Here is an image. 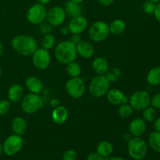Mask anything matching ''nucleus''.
<instances>
[{
  "label": "nucleus",
  "instance_id": "26",
  "mask_svg": "<svg viewBox=\"0 0 160 160\" xmlns=\"http://www.w3.org/2000/svg\"><path fill=\"white\" fill-rule=\"evenodd\" d=\"M148 143L152 149L156 152L160 153V132L159 131H152L150 133L148 137Z\"/></svg>",
  "mask_w": 160,
  "mask_h": 160
},
{
  "label": "nucleus",
  "instance_id": "18",
  "mask_svg": "<svg viewBox=\"0 0 160 160\" xmlns=\"http://www.w3.org/2000/svg\"><path fill=\"white\" fill-rule=\"evenodd\" d=\"M69 117V112L65 106H59L54 108L52 112V120L58 125L63 124L67 122Z\"/></svg>",
  "mask_w": 160,
  "mask_h": 160
},
{
  "label": "nucleus",
  "instance_id": "8",
  "mask_svg": "<svg viewBox=\"0 0 160 160\" xmlns=\"http://www.w3.org/2000/svg\"><path fill=\"white\" fill-rule=\"evenodd\" d=\"M47 12L48 10L45 5L36 3L31 6L27 11V20L32 24H40L46 20Z\"/></svg>",
  "mask_w": 160,
  "mask_h": 160
},
{
  "label": "nucleus",
  "instance_id": "35",
  "mask_svg": "<svg viewBox=\"0 0 160 160\" xmlns=\"http://www.w3.org/2000/svg\"><path fill=\"white\" fill-rule=\"evenodd\" d=\"M52 25H50L48 23H42L39 24V32L41 34H43L44 35L47 34H50V32L52 31Z\"/></svg>",
  "mask_w": 160,
  "mask_h": 160
},
{
  "label": "nucleus",
  "instance_id": "25",
  "mask_svg": "<svg viewBox=\"0 0 160 160\" xmlns=\"http://www.w3.org/2000/svg\"><path fill=\"white\" fill-rule=\"evenodd\" d=\"M109 27L111 34L119 35L124 32L126 29V23L121 19H116L110 23V25H109Z\"/></svg>",
  "mask_w": 160,
  "mask_h": 160
},
{
  "label": "nucleus",
  "instance_id": "39",
  "mask_svg": "<svg viewBox=\"0 0 160 160\" xmlns=\"http://www.w3.org/2000/svg\"><path fill=\"white\" fill-rule=\"evenodd\" d=\"M81 40H82V38H81V37L80 36V34H72L71 38H70V41H71L73 44H75V45H77V44Z\"/></svg>",
  "mask_w": 160,
  "mask_h": 160
},
{
  "label": "nucleus",
  "instance_id": "43",
  "mask_svg": "<svg viewBox=\"0 0 160 160\" xmlns=\"http://www.w3.org/2000/svg\"><path fill=\"white\" fill-rule=\"evenodd\" d=\"M132 138H133L132 135H131V134L130 132L125 133V134H123V140H124L125 142H128L129 141H131Z\"/></svg>",
  "mask_w": 160,
  "mask_h": 160
},
{
  "label": "nucleus",
  "instance_id": "37",
  "mask_svg": "<svg viewBox=\"0 0 160 160\" xmlns=\"http://www.w3.org/2000/svg\"><path fill=\"white\" fill-rule=\"evenodd\" d=\"M87 160H105V158L97 152H92L88 155Z\"/></svg>",
  "mask_w": 160,
  "mask_h": 160
},
{
  "label": "nucleus",
  "instance_id": "6",
  "mask_svg": "<svg viewBox=\"0 0 160 160\" xmlns=\"http://www.w3.org/2000/svg\"><path fill=\"white\" fill-rule=\"evenodd\" d=\"M109 24L104 21L95 22L88 30L89 38L95 42H103L109 37Z\"/></svg>",
  "mask_w": 160,
  "mask_h": 160
},
{
  "label": "nucleus",
  "instance_id": "19",
  "mask_svg": "<svg viewBox=\"0 0 160 160\" xmlns=\"http://www.w3.org/2000/svg\"><path fill=\"white\" fill-rule=\"evenodd\" d=\"M25 85L31 93L39 94L43 89V84L42 81L35 76L28 77L25 80Z\"/></svg>",
  "mask_w": 160,
  "mask_h": 160
},
{
  "label": "nucleus",
  "instance_id": "46",
  "mask_svg": "<svg viewBox=\"0 0 160 160\" xmlns=\"http://www.w3.org/2000/svg\"><path fill=\"white\" fill-rule=\"evenodd\" d=\"M3 50H4V47H3L2 43L0 42V56H1L2 54L3 53Z\"/></svg>",
  "mask_w": 160,
  "mask_h": 160
},
{
  "label": "nucleus",
  "instance_id": "36",
  "mask_svg": "<svg viewBox=\"0 0 160 160\" xmlns=\"http://www.w3.org/2000/svg\"><path fill=\"white\" fill-rule=\"evenodd\" d=\"M151 103L152 107L155 109H160V93L155 95L152 98H151Z\"/></svg>",
  "mask_w": 160,
  "mask_h": 160
},
{
  "label": "nucleus",
  "instance_id": "41",
  "mask_svg": "<svg viewBox=\"0 0 160 160\" xmlns=\"http://www.w3.org/2000/svg\"><path fill=\"white\" fill-rule=\"evenodd\" d=\"M50 106L54 109V108L58 107L59 106H60V101L58 98H52V99L50 100Z\"/></svg>",
  "mask_w": 160,
  "mask_h": 160
},
{
  "label": "nucleus",
  "instance_id": "10",
  "mask_svg": "<svg viewBox=\"0 0 160 160\" xmlns=\"http://www.w3.org/2000/svg\"><path fill=\"white\" fill-rule=\"evenodd\" d=\"M23 145V140L21 136L15 134H11L3 142V152L8 156H15L21 150Z\"/></svg>",
  "mask_w": 160,
  "mask_h": 160
},
{
  "label": "nucleus",
  "instance_id": "2",
  "mask_svg": "<svg viewBox=\"0 0 160 160\" xmlns=\"http://www.w3.org/2000/svg\"><path fill=\"white\" fill-rule=\"evenodd\" d=\"M54 54L56 60L59 63L67 65L76 59L78 56L76 45L70 40L62 41L55 47Z\"/></svg>",
  "mask_w": 160,
  "mask_h": 160
},
{
  "label": "nucleus",
  "instance_id": "14",
  "mask_svg": "<svg viewBox=\"0 0 160 160\" xmlns=\"http://www.w3.org/2000/svg\"><path fill=\"white\" fill-rule=\"evenodd\" d=\"M106 98L108 102L112 106H120V105L128 103V97L120 89H109L106 93Z\"/></svg>",
  "mask_w": 160,
  "mask_h": 160
},
{
  "label": "nucleus",
  "instance_id": "45",
  "mask_svg": "<svg viewBox=\"0 0 160 160\" xmlns=\"http://www.w3.org/2000/svg\"><path fill=\"white\" fill-rule=\"evenodd\" d=\"M52 0H38L39 3H41V4H42V5L48 4V3H49Z\"/></svg>",
  "mask_w": 160,
  "mask_h": 160
},
{
  "label": "nucleus",
  "instance_id": "20",
  "mask_svg": "<svg viewBox=\"0 0 160 160\" xmlns=\"http://www.w3.org/2000/svg\"><path fill=\"white\" fill-rule=\"evenodd\" d=\"M109 68V62L104 57H97L92 62V69L97 75H105Z\"/></svg>",
  "mask_w": 160,
  "mask_h": 160
},
{
  "label": "nucleus",
  "instance_id": "48",
  "mask_svg": "<svg viewBox=\"0 0 160 160\" xmlns=\"http://www.w3.org/2000/svg\"><path fill=\"white\" fill-rule=\"evenodd\" d=\"M70 1L74 2H77V3H80V4H81V3L82 2L84 1V0H70Z\"/></svg>",
  "mask_w": 160,
  "mask_h": 160
},
{
  "label": "nucleus",
  "instance_id": "27",
  "mask_svg": "<svg viewBox=\"0 0 160 160\" xmlns=\"http://www.w3.org/2000/svg\"><path fill=\"white\" fill-rule=\"evenodd\" d=\"M66 72L70 78H77V77H79L81 75V67L78 62L73 61V62L67 64Z\"/></svg>",
  "mask_w": 160,
  "mask_h": 160
},
{
  "label": "nucleus",
  "instance_id": "52",
  "mask_svg": "<svg viewBox=\"0 0 160 160\" xmlns=\"http://www.w3.org/2000/svg\"><path fill=\"white\" fill-rule=\"evenodd\" d=\"M0 1H2V0H0Z\"/></svg>",
  "mask_w": 160,
  "mask_h": 160
},
{
  "label": "nucleus",
  "instance_id": "33",
  "mask_svg": "<svg viewBox=\"0 0 160 160\" xmlns=\"http://www.w3.org/2000/svg\"><path fill=\"white\" fill-rule=\"evenodd\" d=\"M10 102L9 100H0V116L6 115L10 109Z\"/></svg>",
  "mask_w": 160,
  "mask_h": 160
},
{
  "label": "nucleus",
  "instance_id": "28",
  "mask_svg": "<svg viewBox=\"0 0 160 160\" xmlns=\"http://www.w3.org/2000/svg\"><path fill=\"white\" fill-rule=\"evenodd\" d=\"M105 75L110 83L117 82L121 78V70L118 67H111V68H109Z\"/></svg>",
  "mask_w": 160,
  "mask_h": 160
},
{
  "label": "nucleus",
  "instance_id": "17",
  "mask_svg": "<svg viewBox=\"0 0 160 160\" xmlns=\"http://www.w3.org/2000/svg\"><path fill=\"white\" fill-rule=\"evenodd\" d=\"M146 130V123L142 118H134L129 125V132L134 137H141Z\"/></svg>",
  "mask_w": 160,
  "mask_h": 160
},
{
  "label": "nucleus",
  "instance_id": "24",
  "mask_svg": "<svg viewBox=\"0 0 160 160\" xmlns=\"http://www.w3.org/2000/svg\"><path fill=\"white\" fill-rule=\"evenodd\" d=\"M147 82L151 86L160 84V67H155L148 71L146 77Z\"/></svg>",
  "mask_w": 160,
  "mask_h": 160
},
{
  "label": "nucleus",
  "instance_id": "7",
  "mask_svg": "<svg viewBox=\"0 0 160 160\" xmlns=\"http://www.w3.org/2000/svg\"><path fill=\"white\" fill-rule=\"evenodd\" d=\"M128 102L134 110L142 111L149 106L151 103V96L146 91H137L131 95Z\"/></svg>",
  "mask_w": 160,
  "mask_h": 160
},
{
  "label": "nucleus",
  "instance_id": "12",
  "mask_svg": "<svg viewBox=\"0 0 160 160\" xmlns=\"http://www.w3.org/2000/svg\"><path fill=\"white\" fill-rule=\"evenodd\" d=\"M66 17L67 14L63 8L61 6H53L47 12L46 20L52 27H59L65 21Z\"/></svg>",
  "mask_w": 160,
  "mask_h": 160
},
{
  "label": "nucleus",
  "instance_id": "9",
  "mask_svg": "<svg viewBox=\"0 0 160 160\" xmlns=\"http://www.w3.org/2000/svg\"><path fill=\"white\" fill-rule=\"evenodd\" d=\"M66 91L70 97L80 98L84 96L86 92L84 81L80 77L71 78L66 84Z\"/></svg>",
  "mask_w": 160,
  "mask_h": 160
},
{
  "label": "nucleus",
  "instance_id": "30",
  "mask_svg": "<svg viewBox=\"0 0 160 160\" xmlns=\"http://www.w3.org/2000/svg\"><path fill=\"white\" fill-rule=\"evenodd\" d=\"M133 112H134V109L131 107V105L128 104V103H125V104L119 106L118 114L121 118H129V117H131L132 116Z\"/></svg>",
  "mask_w": 160,
  "mask_h": 160
},
{
  "label": "nucleus",
  "instance_id": "42",
  "mask_svg": "<svg viewBox=\"0 0 160 160\" xmlns=\"http://www.w3.org/2000/svg\"><path fill=\"white\" fill-rule=\"evenodd\" d=\"M154 128L156 131L160 132V117L156 119L154 123Z\"/></svg>",
  "mask_w": 160,
  "mask_h": 160
},
{
  "label": "nucleus",
  "instance_id": "5",
  "mask_svg": "<svg viewBox=\"0 0 160 160\" xmlns=\"http://www.w3.org/2000/svg\"><path fill=\"white\" fill-rule=\"evenodd\" d=\"M44 106V102L39 94L29 93L21 100V109L25 113H35Z\"/></svg>",
  "mask_w": 160,
  "mask_h": 160
},
{
  "label": "nucleus",
  "instance_id": "34",
  "mask_svg": "<svg viewBox=\"0 0 160 160\" xmlns=\"http://www.w3.org/2000/svg\"><path fill=\"white\" fill-rule=\"evenodd\" d=\"M78 154L73 149H68L64 152L62 155V160H77Z\"/></svg>",
  "mask_w": 160,
  "mask_h": 160
},
{
  "label": "nucleus",
  "instance_id": "11",
  "mask_svg": "<svg viewBox=\"0 0 160 160\" xmlns=\"http://www.w3.org/2000/svg\"><path fill=\"white\" fill-rule=\"evenodd\" d=\"M32 62L38 70H46L51 63V56L48 50L43 48H37L32 54Z\"/></svg>",
  "mask_w": 160,
  "mask_h": 160
},
{
  "label": "nucleus",
  "instance_id": "44",
  "mask_svg": "<svg viewBox=\"0 0 160 160\" xmlns=\"http://www.w3.org/2000/svg\"><path fill=\"white\" fill-rule=\"evenodd\" d=\"M60 33L62 34H63V35H66V34H68L69 32H70V31H69V28H68V26H62L60 28Z\"/></svg>",
  "mask_w": 160,
  "mask_h": 160
},
{
  "label": "nucleus",
  "instance_id": "51",
  "mask_svg": "<svg viewBox=\"0 0 160 160\" xmlns=\"http://www.w3.org/2000/svg\"><path fill=\"white\" fill-rule=\"evenodd\" d=\"M1 76H2V68L1 67H0V78H1Z\"/></svg>",
  "mask_w": 160,
  "mask_h": 160
},
{
  "label": "nucleus",
  "instance_id": "40",
  "mask_svg": "<svg viewBox=\"0 0 160 160\" xmlns=\"http://www.w3.org/2000/svg\"><path fill=\"white\" fill-rule=\"evenodd\" d=\"M155 17H156V20L160 23V2H158V4H156V9H155Z\"/></svg>",
  "mask_w": 160,
  "mask_h": 160
},
{
  "label": "nucleus",
  "instance_id": "50",
  "mask_svg": "<svg viewBox=\"0 0 160 160\" xmlns=\"http://www.w3.org/2000/svg\"><path fill=\"white\" fill-rule=\"evenodd\" d=\"M147 1H149V2H152L154 3H158L160 0H147Z\"/></svg>",
  "mask_w": 160,
  "mask_h": 160
},
{
  "label": "nucleus",
  "instance_id": "23",
  "mask_svg": "<svg viewBox=\"0 0 160 160\" xmlns=\"http://www.w3.org/2000/svg\"><path fill=\"white\" fill-rule=\"evenodd\" d=\"M96 152L104 158H107L113 152V145L109 141H102L97 145Z\"/></svg>",
  "mask_w": 160,
  "mask_h": 160
},
{
  "label": "nucleus",
  "instance_id": "1",
  "mask_svg": "<svg viewBox=\"0 0 160 160\" xmlns=\"http://www.w3.org/2000/svg\"><path fill=\"white\" fill-rule=\"evenodd\" d=\"M12 48L16 52L22 56H32L38 48L35 39L28 34H18L12 38Z\"/></svg>",
  "mask_w": 160,
  "mask_h": 160
},
{
  "label": "nucleus",
  "instance_id": "3",
  "mask_svg": "<svg viewBox=\"0 0 160 160\" xmlns=\"http://www.w3.org/2000/svg\"><path fill=\"white\" fill-rule=\"evenodd\" d=\"M128 152L131 159L142 160L148 152V145L141 137H134L128 142Z\"/></svg>",
  "mask_w": 160,
  "mask_h": 160
},
{
  "label": "nucleus",
  "instance_id": "21",
  "mask_svg": "<svg viewBox=\"0 0 160 160\" xmlns=\"http://www.w3.org/2000/svg\"><path fill=\"white\" fill-rule=\"evenodd\" d=\"M63 9L67 16H68L70 18L76 17L78 16L81 15V13H82V7L80 5V3L74 2H72L70 0L66 2Z\"/></svg>",
  "mask_w": 160,
  "mask_h": 160
},
{
  "label": "nucleus",
  "instance_id": "32",
  "mask_svg": "<svg viewBox=\"0 0 160 160\" xmlns=\"http://www.w3.org/2000/svg\"><path fill=\"white\" fill-rule=\"evenodd\" d=\"M156 6V3L152 2L146 1L145 2H144L143 6H142V9H143L144 12H145L146 14H148V15H151V14L154 13Z\"/></svg>",
  "mask_w": 160,
  "mask_h": 160
},
{
  "label": "nucleus",
  "instance_id": "13",
  "mask_svg": "<svg viewBox=\"0 0 160 160\" xmlns=\"http://www.w3.org/2000/svg\"><path fill=\"white\" fill-rule=\"evenodd\" d=\"M88 27V20L84 16L80 15L71 18L68 24V28L72 34H81Z\"/></svg>",
  "mask_w": 160,
  "mask_h": 160
},
{
  "label": "nucleus",
  "instance_id": "16",
  "mask_svg": "<svg viewBox=\"0 0 160 160\" xmlns=\"http://www.w3.org/2000/svg\"><path fill=\"white\" fill-rule=\"evenodd\" d=\"M8 100L10 102L17 103L21 101L24 97V90L20 84H15L9 87L7 92Z\"/></svg>",
  "mask_w": 160,
  "mask_h": 160
},
{
  "label": "nucleus",
  "instance_id": "15",
  "mask_svg": "<svg viewBox=\"0 0 160 160\" xmlns=\"http://www.w3.org/2000/svg\"><path fill=\"white\" fill-rule=\"evenodd\" d=\"M77 53L84 59H90L94 55V47L92 44L85 40H81L76 45Z\"/></svg>",
  "mask_w": 160,
  "mask_h": 160
},
{
  "label": "nucleus",
  "instance_id": "29",
  "mask_svg": "<svg viewBox=\"0 0 160 160\" xmlns=\"http://www.w3.org/2000/svg\"><path fill=\"white\" fill-rule=\"evenodd\" d=\"M56 38H55V36L53 35V34H45L42 39V48L48 51V50L54 48L55 45H56Z\"/></svg>",
  "mask_w": 160,
  "mask_h": 160
},
{
  "label": "nucleus",
  "instance_id": "22",
  "mask_svg": "<svg viewBox=\"0 0 160 160\" xmlns=\"http://www.w3.org/2000/svg\"><path fill=\"white\" fill-rule=\"evenodd\" d=\"M11 129L15 134L20 136L23 135L27 131L26 120L22 117H15L11 122Z\"/></svg>",
  "mask_w": 160,
  "mask_h": 160
},
{
  "label": "nucleus",
  "instance_id": "4",
  "mask_svg": "<svg viewBox=\"0 0 160 160\" xmlns=\"http://www.w3.org/2000/svg\"><path fill=\"white\" fill-rule=\"evenodd\" d=\"M110 87V82L106 75H97L91 81L88 92L95 98H101L106 95Z\"/></svg>",
  "mask_w": 160,
  "mask_h": 160
},
{
  "label": "nucleus",
  "instance_id": "31",
  "mask_svg": "<svg viewBox=\"0 0 160 160\" xmlns=\"http://www.w3.org/2000/svg\"><path fill=\"white\" fill-rule=\"evenodd\" d=\"M142 111H143V113H142V116H143V120H145V121L153 122L155 120H156V112L154 107H150V106H148V107L145 108V109H143Z\"/></svg>",
  "mask_w": 160,
  "mask_h": 160
},
{
  "label": "nucleus",
  "instance_id": "49",
  "mask_svg": "<svg viewBox=\"0 0 160 160\" xmlns=\"http://www.w3.org/2000/svg\"><path fill=\"white\" fill-rule=\"evenodd\" d=\"M3 152V148H2V145L1 143H0V156H1V155L2 154Z\"/></svg>",
  "mask_w": 160,
  "mask_h": 160
},
{
  "label": "nucleus",
  "instance_id": "38",
  "mask_svg": "<svg viewBox=\"0 0 160 160\" xmlns=\"http://www.w3.org/2000/svg\"><path fill=\"white\" fill-rule=\"evenodd\" d=\"M97 2L102 6H105V7H108V6H110L114 2V0H97Z\"/></svg>",
  "mask_w": 160,
  "mask_h": 160
},
{
  "label": "nucleus",
  "instance_id": "47",
  "mask_svg": "<svg viewBox=\"0 0 160 160\" xmlns=\"http://www.w3.org/2000/svg\"><path fill=\"white\" fill-rule=\"evenodd\" d=\"M109 160H126L122 157H112L110 158Z\"/></svg>",
  "mask_w": 160,
  "mask_h": 160
}]
</instances>
